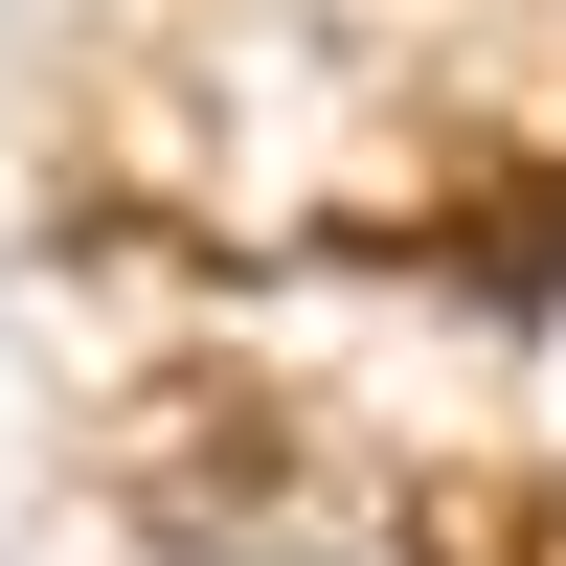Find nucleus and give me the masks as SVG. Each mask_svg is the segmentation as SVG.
<instances>
[{
	"instance_id": "1",
	"label": "nucleus",
	"mask_w": 566,
	"mask_h": 566,
	"mask_svg": "<svg viewBox=\"0 0 566 566\" xmlns=\"http://www.w3.org/2000/svg\"><path fill=\"white\" fill-rule=\"evenodd\" d=\"M91 499L159 566H295L340 522V431H317L295 386H250V363H136L114 431H91Z\"/></svg>"
},
{
	"instance_id": "2",
	"label": "nucleus",
	"mask_w": 566,
	"mask_h": 566,
	"mask_svg": "<svg viewBox=\"0 0 566 566\" xmlns=\"http://www.w3.org/2000/svg\"><path fill=\"white\" fill-rule=\"evenodd\" d=\"M408 566H566V476H431Z\"/></svg>"
}]
</instances>
